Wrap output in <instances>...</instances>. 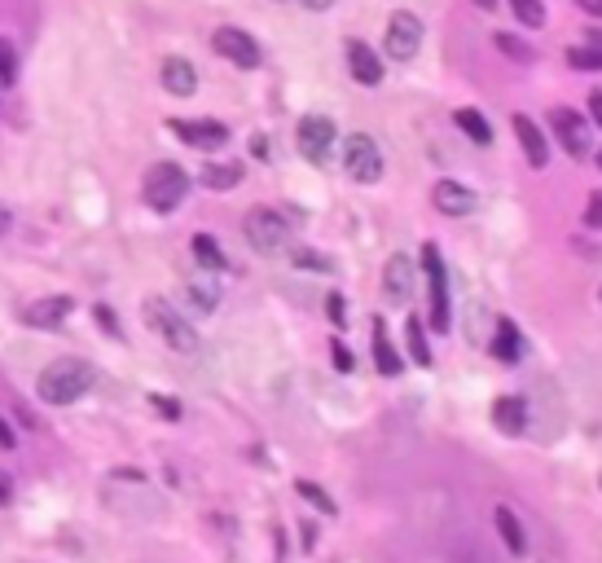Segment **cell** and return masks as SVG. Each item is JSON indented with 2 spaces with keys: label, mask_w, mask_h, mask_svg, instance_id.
Segmentation results:
<instances>
[{
  "label": "cell",
  "mask_w": 602,
  "mask_h": 563,
  "mask_svg": "<svg viewBox=\"0 0 602 563\" xmlns=\"http://www.w3.org/2000/svg\"><path fill=\"white\" fill-rule=\"evenodd\" d=\"M93 383H97V370L88 366V361H80V357H58V361H49V366L40 370L36 392H40L44 405H71V401H80V396L93 388Z\"/></svg>",
  "instance_id": "6da1fadb"
},
{
  "label": "cell",
  "mask_w": 602,
  "mask_h": 563,
  "mask_svg": "<svg viewBox=\"0 0 602 563\" xmlns=\"http://www.w3.org/2000/svg\"><path fill=\"white\" fill-rule=\"evenodd\" d=\"M141 317H146V326L154 330V335L163 339L167 348H176V352H194L198 348V335H194V326L185 322L181 313H176L167 300H159V295H150L146 308H141Z\"/></svg>",
  "instance_id": "7a4b0ae2"
},
{
  "label": "cell",
  "mask_w": 602,
  "mask_h": 563,
  "mask_svg": "<svg viewBox=\"0 0 602 563\" xmlns=\"http://www.w3.org/2000/svg\"><path fill=\"white\" fill-rule=\"evenodd\" d=\"M242 225H247V242L260 256H282V251L291 247V225H286L282 212H273V207H251Z\"/></svg>",
  "instance_id": "3957f363"
},
{
  "label": "cell",
  "mask_w": 602,
  "mask_h": 563,
  "mask_svg": "<svg viewBox=\"0 0 602 563\" xmlns=\"http://www.w3.org/2000/svg\"><path fill=\"white\" fill-rule=\"evenodd\" d=\"M189 194V176L176 163H154L146 172V203L154 212H176Z\"/></svg>",
  "instance_id": "277c9868"
},
{
  "label": "cell",
  "mask_w": 602,
  "mask_h": 563,
  "mask_svg": "<svg viewBox=\"0 0 602 563\" xmlns=\"http://www.w3.org/2000/svg\"><path fill=\"white\" fill-rule=\"evenodd\" d=\"M343 168H348L352 181L374 185L378 176H383V150H378V141L365 137V132H352V137L343 141Z\"/></svg>",
  "instance_id": "5b68a950"
},
{
  "label": "cell",
  "mask_w": 602,
  "mask_h": 563,
  "mask_svg": "<svg viewBox=\"0 0 602 563\" xmlns=\"http://www.w3.org/2000/svg\"><path fill=\"white\" fill-rule=\"evenodd\" d=\"M422 273H427V286H431V326L449 330V286H444V264L436 242L422 247Z\"/></svg>",
  "instance_id": "8992f818"
},
{
  "label": "cell",
  "mask_w": 602,
  "mask_h": 563,
  "mask_svg": "<svg viewBox=\"0 0 602 563\" xmlns=\"http://www.w3.org/2000/svg\"><path fill=\"white\" fill-rule=\"evenodd\" d=\"M295 146L308 163H326L330 159V146H334V124L326 115H304L295 128Z\"/></svg>",
  "instance_id": "52a82bcc"
},
{
  "label": "cell",
  "mask_w": 602,
  "mask_h": 563,
  "mask_svg": "<svg viewBox=\"0 0 602 563\" xmlns=\"http://www.w3.org/2000/svg\"><path fill=\"white\" fill-rule=\"evenodd\" d=\"M211 44H216L220 58H229L233 66H242V71H255V66L264 62L260 44H255V36H247L242 27H220L216 36H211Z\"/></svg>",
  "instance_id": "ba28073f"
},
{
  "label": "cell",
  "mask_w": 602,
  "mask_h": 563,
  "mask_svg": "<svg viewBox=\"0 0 602 563\" xmlns=\"http://www.w3.org/2000/svg\"><path fill=\"white\" fill-rule=\"evenodd\" d=\"M418 49H422V22L409 14V9H400V14H392V22H387V58L409 62Z\"/></svg>",
  "instance_id": "9c48e42d"
},
{
  "label": "cell",
  "mask_w": 602,
  "mask_h": 563,
  "mask_svg": "<svg viewBox=\"0 0 602 563\" xmlns=\"http://www.w3.org/2000/svg\"><path fill=\"white\" fill-rule=\"evenodd\" d=\"M554 132H559L563 150L572 154V159H585L589 150H594V124H589L585 115H576V110H554Z\"/></svg>",
  "instance_id": "30bf717a"
},
{
  "label": "cell",
  "mask_w": 602,
  "mask_h": 563,
  "mask_svg": "<svg viewBox=\"0 0 602 563\" xmlns=\"http://www.w3.org/2000/svg\"><path fill=\"white\" fill-rule=\"evenodd\" d=\"M172 132L185 146H198V150H216L229 141V128L220 119H172Z\"/></svg>",
  "instance_id": "8fae6325"
},
{
  "label": "cell",
  "mask_w": 602,
  "mask_h": 563,
  "mask_svg": "<svg viewBox=\"0 0 602 563\" xmlns=\"http://www.w3.org/2000/svg\"><path fill=\"white\" fill-rule=\"evenodd\" d=\"M383 295H387V304H396V308H405L409 300H414V260H409V256H392V260H387V269H383Z\"/></svg>",
  "instance_id": "7c38bea8"
},
{
  "label": "cell",
  "mask_w": 602,
  "mask_h": 563,
  "mask_svg": "<svg viewBox=\"0 0 602 563\" xmlns=\"http://www.w3.org/2000/svg\"><path fill=\"white\" fill-rule=\"evenodd\" d=\"M348 71H352V80L374 88L378 80H383V58H378L365 40H348Z\"/></svg>",
  "instance_id": "4fadbf2b"
},
{
  "label": "cell",
  "mask_w": 602,
  "mask_h": 563,
  "mask_svg": "<svg viewBox=\"0 0 602 563\" xmlns=\"http://www.w3.org/2000/svg\"><path fill=\"white\" fill-rule=\"evenodd\" d=\"M71 308H75L71 295H53V300L31 304L27 313H22V322H27V326H40V330H53V326L66 322V313H71Z\"/></svg>",
  "instance_id": "5bb4252c"
},
{
  "label": "cell",
  "mask_w": 602,
  "mask_h": 563,
  "mask_svg": "<svg viewBox=\"0 0 602 563\" xmlns=\"http://www.w3.org/2000/svg\"><path fill=\"white\" fill-rule=\"evenodd\" d=\"M431 203H436L444 216H466L475 207V194L466 190L462 181H440L436 190H431Z\"/></svg>",
  "instance_id": "9a60e30c"
},
{
  "label": "cell",
  "mask_w": 602,
  "mask_h": 563,
  "mask_svg": "<svg viewBox=\"0 0 602 563\" xmlns=\"http://www.w3.org/2000/svg\"><path fill=\"white\" fill-rule=\"evenodd\" d=\"M515 137H519V146H523V154H528L532 168H545V163H550V146H545L541 128L532 124L528 115H515Z\"/></svg>",
  "instance_id": "2e32d148"
},
{
  "label": "cell",
  "mask_w": 602,
  "mask_h": 563,
  "mask_svg": "<svg viewBox=\"0 0 602 563\" xmlns=\"http://www.w3.org/2000/svg\"><path fill=\"white\" fill-rule=\"evenodd\" d=\"M163 88L172 97H189V93H198V71H194V62H185V58H167L163 62Z\"/></svg>",
  "instance_id": "e0dca14e"
},
{
  "label": "cell",
  "mask_w": 602,
  "mask_h": 563,
  "mask_svg": "<svg viewBox=\"0 0 602 563\" xmlns=\"http://www.w3.org/2000/svg\"><path fill=\"white\" fill-rule=\"evenodd\" d=\"M493 423L506 436H523L528 432V405L519 396H501V401H493Z\"/></svg>",
  "instance_id": "ac0fdd59"
},
{
  "label": "cell",
  "mask_w": 602,
  "mask_h": 563,
  "mask_svg": "<svg viewBox=\"0 0 602 563\" xmlns=\"http://www.w3.org/2000/svg\"><path fill=\"white\" fill-rule=\"evenodd\" d=\"M493 524H497V533H501V542H506L510 555H528V537H523V524H519V515L510 511V506H497Z\"/></svg>",
  "instance_id": "d6986e66"
},
{
  "label": "cell",
  "mask_w": 602,
  "mask_h": 563,
  "mask_svg": "<svg viewBox=\"0 0 602 563\" xmlns=\"http://www.w3.org/2000/svg\"><path fill=\"white\" fill-rule=\"evenodd\" d=\"M374 361H378V374H387V379L400 374V352L392 348V339H387L383 317H374Z\"/></svg>",
  "instance_id": "ffe728a7"
},
{
  "label": "cell",
  "mask_w": 602,
  "mask_h": 563,
  "mask_svg": "<svg viewBox=\"0 0 602 563\" xmlns=\"http://www.w3.org/2000/svg\"><path fill=\"white\" fill-rule=\"evenodd\" d=\"M453 124L462 128L466 137L475 141V146H488V141H493V128H488V119L479 115L475 106H462V110H457V115H453Z\"/></svg>",
  "instance_id": "44dd1931"
},
{
  "label": "cell",
  "mask_w": 602,
  "mask_h": 563,
  "mask_svg": "<svg viewBox=\"0 0 602 563\" xmlns=\"http://www.w3.org/2000/svg\"><path fill=\"white\" fill-rule=\"evenodd\" d=\"M238 181H242L238 163H207V168H203V185H207V190H233Z\"/></svg>",
  "instance_id": "7402d4cb"
},
{
  "label": "cell",
  "mask_w": 602,
  "mask_h": 563,
  "mask_svg": "<svg viewBox=\"0 0 602 563\" xmlns=\"http://www.w3.org/2000/svg\"><path fill=\"white\" fill-rule=\"evenodd\" d=\"M493 352L501 361H519V326L510 322V317H501L497 322V339H493Z\"/></svg>",
  "instance_id": "603a6c76"
},
{
  "label": "cell",
  "mask_w": 602,
  "mask_h": 563,
  "mask_svg": "<svg viewBox=\"0 0 602 563\" xmlns=\"http://www.w3.org/2000/svg\"><path fill=\"white\" fill-rule=\"evenodd\" d=\"M194 260L203 264V269H211V273L225 269V251H220V242H216V238H207V234H198V238H194Z\"/></svg>",
  "instance_id": "cb8c5ba5"
},
{
  "label": "cell",
  "mask_w": 602,
  "mask_h": 563,
  "mask_svg": "<svg viewBox=\"0 0 602 563\" xmlns=\"http://www.w3.org/2000/svg\"><path fill=\"white\" fill-rule=\"evenodd\" d=\"M405 335H409V352H414L418 366H431V344H427V335H422V317H409Z\"/></svg>",
  "instance_id": "d4e9b609"
},
{
  "label": "cell",
  "mask_w": 602,
  "mask_h": 563,
  "mask_svg": "<svg viewBox=\"0 0 602 563\" xmlns=\"http://www.w3.org/2000/svg\"><path fill=\"white\" fill-rule=\"evenodd\" d=\"M515 5V18L523 22V27H545V5L541 0H510Z\"/></svg>",
  "instance_id": "484cf974"
},
{
  "label": "cell",
  "mask_w": 602,
  "mask_h": 563,
  "mask_svg": "<svg viewBox=\"0 0 602 563\" xmlns=\"http://www.w3.org/2000/svg\"><path fill=\"white\" fill-rule=\"evenodd\" d=\"M567 62L576 66V71H602V53L594 49V44H581V49L567 53Z\"/></svg>",
  "instance_id": "4316f807"
},
{
  "label": "cell",
  "mask_w": 602,
  "mask_h": 563,
  "mask_svg": "<svg viewBox=\"0 0 602 563\" xmlns=\"http://www.w3.org/2000/svg\"><path fill=\"white\" fill-rule=\"evenodd\" d=\"M295 489H299V498H308L312 506H317V511L334 515V502H330V493H326V489H317V484H312V480H299Z\"/></svg>",
  "instance_id": "83f0119b"
},
{
  "label": "cell",
  "mask_w": 602,
  "mask_h": 563,
  "mask_svg": "<svg viewBox=\"0 0 602 563\" xmlns=\"http://www.w3.org/2000/svg\"><path fill=\"white\" fill-rule=\"evenodd\" d=\"M497 49L506 53L510 62H532V49H528V44H523L519 36H497Z\"/></svg>",
  "instance_id": "f1b7e54d"
},
{
  "label": "cell",
  "mask_w": 602,
  "mask_h": 563,
  "mask_svg": "<svg viewBox=\"0 0 602 563\" xmlns=\"http://www.w3.org/2000/svg\"><path fill=\"white\" fill-rule=\"evenodd\" d=\"M18 80V58H14V44L0 40V84H14Z\"/></svg>",
  "instance_id": "f546056e"
},
{
  "label": "cell",
  "mask_w": 602,
  "mask_h": 563,
  "mask_svg": "<svg viewBox=\"0 0 602 563\" xmlns=\"http://www.w3.org/2000/svg\"><path fill=\"white\" fill-rule=\"evenodd\" d=\"M295 260H299V269H317V273H330L334 269L326 256H312V251H295Z\"/></svg>",
  "instance_id": "4dcf8cb0"
},
{
  "label": "cell",
  "mask_w": 602,
  "mask_h": 563,
  "mask_svg": "<svg viewBox=\"0 0 602 563\" xmlns=\"http://www.w3.org/2000/svg\"><path fill=\"white\" fill-rule=\"evenodd\" d=\"M189 300H194V308L211 313V308H216V291H207V286H189Z\"/></svg>",
  "instance_id": "1f68e13d"
},
{
  "label": "cell",
  "mask_w": 602,
  "mask_h": 563,
  "mask_svg": "<svg viewBox=\"0 0 602 563\" xmlns=\"http://www.w3.org/2000/svg\"><path fill=\"white\" fill-rule=\"evenodd\" d=\"M585 225L589 229H602V190L589 198V207H585Z\"/></svg>",
  "instance_id": "d6a6232c"
},
{
  "label": "cell",
  "mask_w": 602,
  "mask_h": 563,
  "mask_svg": "<svg viewBox=\"0 0 602 563\" xmlns=\"http://www.w3.org/2000/svg\"><path fill=\"white\" fill-rule=\"evenodd\" d=\"M150 405H159L163 418H181V405H176L172 396H150Z\"/></svg>",
  "instance_id": "836d02e7"
},
{
  "label": "cell",
  "mask_w": 602,
  "mask_h": 563,
  "mask_svg": "<svg viewBox=\"0 0 602 563\" xmlns=\"http://www.w3.org/2000/svg\"><path fill=\"white\" fill-rule=\"evenodd\" d=\"M589 119H594V124L602 128V88H594V93H589Z\"/></svg>",
  "instance_id": "e575fe53"
},
{
  "label": "cell",
  "mask_w": 602,
  "mask_h": 563,
  "mask_svg": "<svg viewBox=\"0 0 602 563\" xmlns=\"http://www.w3.org/2000/svg\"><path fill=\"white\" fill-rule=\"evenodd\" d=\"M334 366H339L343 374H348V370H352V352H348V348H343V344H334Z\"/></svg>",
  "instance_id": "d590c367"
},
{
  "label": "cell",
  "mask_w": 602,
  "mask_h": 563,
  "mask_svg": "<svg viewBox=\"0 0 602 563\" xmlns=\"http://www.w3.org/2000/svg\"><path fill=\"white\" fill-rule=\"evenodd\" d=\"M18 445V436H14V427L5 423V418H0V449H14Z\"/></svg>",
  "instance_id": "8d00e7d4"
},
{
  "label": "cell",
  "mask_w": 602,
  "mask_h": 563,
  "mask_svg": "<svg viewBox=\"0 0 602 563\" xmlns=\"http://www.w3.org/2000/svg\"><path fill=\"white\" fill-rule=\"evenodd\" d=\"M97 322H102L110 335H119V322H115V313H110V308H97Z\"/></svg>",
  "instance_id": "74e56055"
},
{
  "label": "cell",
  "mask_w": 602,
  "mask_h": 563,
  "mask_svg": "<svg viewBox=\"0 0 602 563\" xmlns=\"http://www.w3.org/2000/svg\"><path fill=\"white\" fill-rule=\"evenodd\" d=\"M330 317H334V322H343V295H330Z\"/></svg>",
  "instance_id": "f35d334b"
},
{
  "label": "cell",
  "mask_w": 602,
  "mask_h": 563,
  "mask_svg": "<svg viewBox=\"0 0 602 563\" xmlns=\"http://www.w3.org/2000/svg\"><path fill=\"white\" fill-rule=\"evenodd\" d=\"M576 5H581L585 14H594V18H602V0H576Z\"/></svg>",
  "instance_id": "ab89813d"
},
{
  "label": "cell",
  "mask_w": 602,
  "mask_h": 563,
  "mask_svg": "<svg viewBox=\"0 0 602 563\" xmlns=\"http://www.w3.org/2000/svg\"><path fill=\"white\" fill-rule=\"evenodd\" d=\"M334 0H304V9H312V14H321V9H330Z\"/></svg>",
  "instance_id": "60d3db41"
},
{
  "label": "cell",
  "mask_w": 602,
  "mask_h": 563,
  "mask_svg": "<svg viewBox=\"0 0 602 563\" xmlns=\"http://www.w3.org/2000/svg\"><path fill=\"white\" fill-rule=\"evenodd\" d=\"M589 44H594V49L602 53V31H598V27H594V31H589Z\"/></svg>",
  "instance_id": "b9f144b4"
},
{
  "label": "cell",
  "mask_w": 602,
  "mask_h": 563,
  "mask_svg": "<svg viewBox=\"0 0 602 563\" xmlns=\"http://www.w3.org/2000/svg\"><path fill=\"white\" fill-rule=\"evenodd\" d=\"M9 493H14V489H9V480L0 476V502H9Z\"/></svg>",
  "instance_id": "7bdbcfd3"
},
{
  "label": "cell",
  "mask_w": 602,
  "mask_h": 563,
  "mask_svg": "<svg viewBox=\"0 0 602 563\" xmlns=\"http://www.w3.org/2000/svg\"><path fill=\"white\" fill-rule=\"evenodd\" d=\"M5 229H9V212H5V207H0V234H5Z\"/></svg>",
  "instance_id": "ee69618b"
},
{
  "label": "cell",
  "mask_w": 602,
  "mask_h": 563,
  "mask_svg": "<svg viewBox=\"0 0 602 563\" xmlns=\"http://www.w3.org/2000/svg\"><path fill=\"white\" fill-rule=\"evenodd\" d=\"M475 5H479V9H497V0H475Z\"/></svg>",
  "instance_id": "f6af8a7d"
},
{
  "label": "cell",
  "mask_w": 602,
  "mask_h": 563,
  "mask_svg": "<svg viewBox=\"0 0 602 563\" xmlns=\"http://www.w3.org/2000/svg\"><path fill=\"white\" fill-rule=\"evenodd\" d=\"M598 163H602V150H598Z\"/></svg>",
  "instance_id": "bcb514c9"
}]
</instances>
